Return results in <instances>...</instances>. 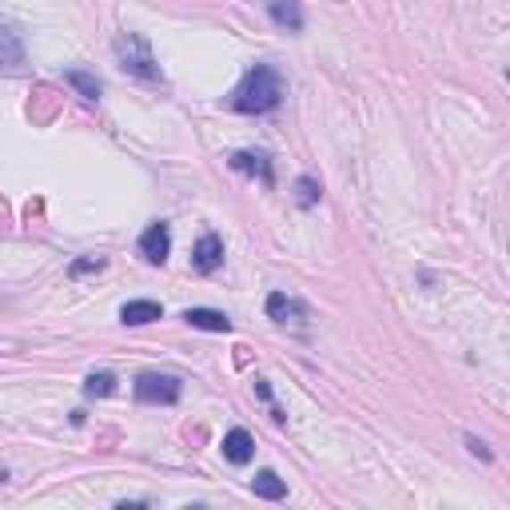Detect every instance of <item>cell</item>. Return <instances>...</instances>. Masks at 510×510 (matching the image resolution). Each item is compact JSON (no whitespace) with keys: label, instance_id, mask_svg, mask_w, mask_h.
Returning <instances> with one entry per match:
<instances>
[{"label":"cell","instance_id":"3","mask_svg":"<svg viewBox=\"0 0 510 510\" xmlns=\"http://www.w3.org/2000/svg\"><path fill=\"white\" fill-rule=\"evenodd\" d=\"M180 395H184V382L176 375H156V371H148V375L136 379V399H140V403H176Z\"/></svg>","mask_w":510,"mask_h":510},{"label":"cell","instance_id":"12","mask_svg":"<svg viewBox=\"0 0 510 510\" xmlns=\"http://www.w3.org/2000/svg\"><path fill=\"white\" fill-rule=\"evenodd\" d=\"M251 490H255L259 498H271V503H279V498L287 495V482L279 479L276 471H259V474L251 479Z\"/></svg>","mask_w":510,"mask_h":510},{"label":"cell","instance_id":"7","mask_svg":"<svg viewBox=\"0 0 510 510\" xmlns=\"http://www.w3.org/2000/svg\"><path fill=\"white\" fill-rule=\"evenodd\" d=\"M232 168L235 172H248V176H259V184H276V168H271L267 152H235L232 156Z\"/></svg>","mask_w":510,"mask_h":510},{"label":"cell","instance_id":"1","mask_svg":"<svg viewBox=\"0 0 510 510\" xmlns=\"http://www.w3.org/2000/svg\"><path fill=\"white\" fill-rule=\"evenodd\" d=\"M279 100H284V76H279L276 64H255L240 80V88L232 92V108L243 116L276 112Z\"/></svg>","mask_w":510,"mask_h":510},{"label":"cell","instance_id":"4","mask_svg":"<svg viewBox=\"0 0 510 510\" xmlns=\"http://www.w3.org/2000/svg\"><path fill=\"white\" fill-rule=\"evenodd\" d=\"M168 251H172V232H168L164 219H156V224H148V232L140 235V255L148 263H164Z\"/></svg>","mask_w":510,"mask_h":510},{"label":"cell","instance_id":"13","mask_svg":"<svg viewBox=\"0 0 510 510\" xmlns=\"http://www.w3.org/2000/svg\"><path fill=\"white\" fill-rule=\"evenodd\" d=\"M64 84L80 92L84 100H100V80H96L92 72H84V68H68V72H64Z\"/></svg>","mask_w":510,"mask_h":510},{"label":"cell","instance_id":"9","mask_svg":"<svg viewBox=\"0 0 510 510\" xmlns=\"http://www.w3.org/2000/svg\"><path fill=\"white\" fill-rule=\"evenodd\" d=\"M267 12H271V21L284 24V29H292V32L303 29V8H300V0H267Z\"/></svg>","mask_w":510,"mask_h":510},{"label":"cell","instance_id":"2","mask_svg":"<svg viewBox=\"0 0 510 510\" xmlns=\"http://www.w3.org/2000/svg\"><path fill=\"white\" fill-rule=\"evenodd\" d=\"M116 61H120V68L128 76H136V80H148V84L164 80L156 56H152V45L140 37V32H124V37L116 40Z\"/></svg>","mask_w":510,"mask_h":510},{"label":"cell","instance_id":"16","mask_svg":"<svg viewBox=\"0 0 510 510\" xmlns=\"http://www.w3.org/2000/svg\"><path fill=\"white\" fill-rule=\"evenodd\" d=\"M295 200H300V208H316L319 203V180L316 176H300V180H295Z\"/></svg>","mask_w":510,"mask_h":510},{"label":"cell","instance_id":"18","mask_svg":"<svg viewBox=\"0 0 510 510\" xmlns=\"http://www.w3.org/2000/svg\"><path fill=\"white\" fill-rule=\"evenodd\" d=\"M466 447H471V455H482V458H490L487 443H479V439H466Z\"/></svg>","mask_w":510,"mask_h":510},{"label":"cell","instance_id":"17","mask_svg":"<svg viewBox=\"0 0 510 510\" xmlns=\"http://www.w3.org/2000/svg\"><path fill=\"white\" fill-rule=\"evenodd\" d=\"M100 267H104V259H96V255H88V259H76L68 271H72V279H80V276H88V271H100Z\"/></svg>","mask_w":510,"mask_h":510},{"label":"cell","instance_id":"11","mask_svg":"<svg viewBox=\"0 0 510 510\" xmlns=\"http://www.w3.org/2000/svg\"><path fill=\"white\" fill-rule=\"evenodd\" d=\"M267 316L276 323H295V319H303V303L287 300L284 292H271L267 295Z\"/></svg>","mask_w":510,"mask_h":510},{"label":"cell","instance_id":"10","mask_svg":"<svg viewBox=\"0 0 510 510\" xmlns=\"http://www.w3.org/2000/svg\"><path fill=\"white\" fill-rule=\"evenodd\" d=\"M164 311H160V303H152V300H132V303H124V311H120V319L128 323V327H144V323H156Z\"/></svg>","mask_w":510,"mask_h":510},{"label":"cell","instance_id":"14","mask_svg":"<svg viewBox=\"0 0 510 510\" xmlns=\"http://www.w3.org/2000/svg\"><path fill=\"white\" fill-rule=\"evenodd\" d=\"M24 61V48H21V37L12 29L0 24V68H16Z\"/></svg>","mask_w":510,"mask_h":510},{"label":"cell","instance_id":"8","mask_svg":"<svg viewBox=\"0 0 510 510\" xmlns=\"http://www.w3.org/2000/svg\"><path fill=\"white\" fill-rule=\"evenodd\" d=\"M184 319H188L192 327H200V331H219V335L232 331V319H227L224 311H211V308H188L184 311Z\"/></svg>","mask_w":510,"mask_h":510},{"label":"cell","instance_id":"15","mask_svg":"<svg viewBox=\"0 0 510 510\" xmlns=\"http://www.w3.org/2000/svg\"><path fill=\"white\" fill-rule=\"evenodd\" d=\"M84 395L88 399H108L116 395V375H108V371H96V375L84 379Z\"/></svg>","mask_w":510,"mask_h":510},{"label":"cell","instance_id":"5","mask_svg":"<svg viewBox=\"0 0 510 510\" xmlns=\"http://www.w3.org/2000/svg\"><path fill=\"white\" fill-rule=\"evenodd\" d=\"M224 263V243H219V235H200V243L192 248V267L200 271V276H211V271Z\"/></svg>","mask_w":510,"mask_h":510},{"label":"cell","instance_id":"6","mask_svg":"<svg viewBox=\"0 0 510 510\" xmlns=\"http://www.w3.org/2000/svg\"><path fill=\"white\" fill-rule=\"evenodd\" d=\"M224 458H227L232 466H248L251 458H255V439H251L243 427H232V431L224 435Z\"/></svg>","mask_w":510,"mask_h":510}]
</instances>
